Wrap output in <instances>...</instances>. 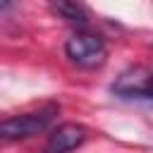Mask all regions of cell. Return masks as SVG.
<instances>
[{"instance_id": "obj_5", "label": "cell", "mask_w": 153, "mask_h": 153, "mask_svg": "<svg viewBox=\"0 0 153 153\" xmlns=\"http://www.w3.org/2000/svg\"><path fill=\"white\" fill-rule=\"evenodd\" d=\"M50 7L60 19H65L72 26H86L88 24V12L84 10V5L79 0H50Z\"/></svg>"}, {"instance_id": "obj_1", "label": "cell", "mask_w": 153, "mask_h": 153, "mask_svg": "<svg viewBox=\"0 0 153 153\" xmlns=\"http://www.w3.org/2000/svg\"><path fill=\"white\" fill-rule=\"evenodd\" d=\"M65 50H67V57L79 67H100L108 55L103 38L96 33H74L67 41Z\"/></svg>"}, {"instance_id": "obj_4", "label": "cell", "mask_w": 153, "mask_h": 153, "mask_svg": "<svg viewBox=\"0 0 153 153\" xmlns=\"http://www.w3.org/2000/svg\"><path fill=\"white\" fill-rule=\"evenodd\" d=\"M84 139H86V129L81 124L67 122V124H60L57 129H53V134L45 143V151L48 153H69L76 146H81Z\"/></svg>"}, {"instance_id": "obj_3", "label": "cell", "mask_w": 153, "mask_h": 153, "mask_svg": "<svg viewBox=\"0 0 153 153\" xmlns=\"http://www.w3.org/2000/svg\"><path fill=\"white\" fill-rule=\"evenodd\" d=\"M53 112H55V108H48V110H41V112L19 115V117H10V120H5V122L0 124V134H2V139H7V141L33 136V134L43 131V129L50 124Z\"/></svg>"}, {"instance_id": "obj_2", "label": "cell", "mask_w": 153, "mask_h": 153, "mask_svg": "<svg viewBox=\"0 0 153 153\" xmlns=\"http://www.w3.org/2000/svg\"><path fill=\"white\" fill-rule=\"evenodd\" d=\"M112 91L122 98H146L153 100V69L151 67H131L117 76Z\"/></svg>"}]
</instances>
